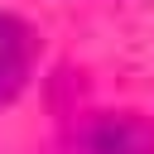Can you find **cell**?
Returning a JSON list of instances; mask_svg holds the SVG:
<instances>
[{"label":"cell","mask_w":154,"mask_h":154,"mask_svg":"<svg viewBox=\"0 0 154 154\" xmlns=\"http://www.w3.org/2000/svg\"><path fill=\"white\" fill-rule=\"evenodd\" d=\"M72 154H149V125L140 116H96L77 130Z\"/></svg>","instance_id":"6da1fadb"},{"label":"cell","mask_w":154,"mask_h":154,"mask_svg":"<svg viewBox=\"0 0 154 154\" xmlns=\"http://www.w3.org/2000/svg\"><path fill=\"white\" fill-rule=\"evenodd\" d=\"M34 29L19 24L14 14H0V106L14 101L24 87H29V72H34Z\"/></svg>","instance_id":"7a4b0ae2"}]
</instances>
